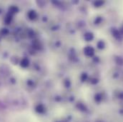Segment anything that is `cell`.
Here are the masks:
<instances>
[{"instance_id": "6da1fadb", "label": "cell", "mask_w": 123, "mask_h": 122, "mask_svg": "<svg viewBox=\"0 0 123 122\" xmlns=\"http://www.w3.org/2000/svg\"><path fill=\"white\" fill-rule=\"evenodd\" d=\"M35 111L39 114H43L45 112V108L43 105L39 104L35 107Z\"/></svg>"}, {"instance_id": "5b68a950", "label": "cell", "mask_w": 123, "mask_h": 122, "mask_svg": "<svg viewBox=\"0 0 123 122\" xmlns=\"http://www.w3.org/2000/svg\"><path fill=\"white\" fill-rule=\"evenodd\" d=\"M11 20H12V16L11 15H8L6 17V18L5 19V22H6V24H9L11 22Z\"/></svg>"}, {"instance_id": "277c9868", "label": "cell", "mask_w": 123, "mask_h": 122, "mask_svg": "<svg viewBox=\"0 0 123 122\" xmlns=\"http://www.w3.org/2000/svg\"><path fill=\"white\" fill-rule=\"evenodd\" d=\"M17 7H15V6H12L10 9H9V11H10V12H12V13H15L16 12H17Z\"/></svg>"}, {"instance_id": "3957f363", "label": "cell", "mask_w": 123, "mask_h": 122, "mask_svg": "<svg viewBox=\"0 0 123 122\" xmlns=\"http://www.w3.org/2000/svg\"><path fill=\"white\" fill-rule=\"evenodd\" d=\"M36 16H37V14H36V13H35L34 11H31L29 13V17L30 19H34L36 17Z\"/></svg>"}, {"instance_id": "7a4b0ae2", "label": "cell", "mask_w": 123, "mask_h": 122, "mask_svg": "<svg viewBox=\"0 0 123 122\" xmlns=\"http://www.w3.org/2000/svg\"><path fill=\"white\" fill-rule=\"evenodd\" d=\"M29 65V61L27 59H24L21 61V66L22 67H27Z\"/></svg>"}]
</instances>
